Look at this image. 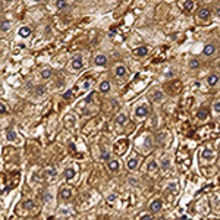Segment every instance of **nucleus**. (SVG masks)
Masks as SVG:
<instances>
[{
	"label": "nucleus",
	"instance_id": "1",
	"mask_svg": "<svg viewBox=\"0 0 220 220\" xmlns=\"http://www.w3.org/2000/svg\"><path fill=\"white\" fill-rule=\"evenodd\" d=\"M82 68H84L82 56H81V54H78V56H75V57L71 60V63H69V69H71L72 72H79Z\"/></svg>",
	"mask_w": 220,
	"mask_h": 220
},
{
	"label": "nucleus",
	"instance_id": "2",
	"mask_svg": "<svg viewBox=\"0 0 220 220\" xmlns=\"http://www.w3.org/2000/svg\"><path fill=\"white\" fill-rule=\"evenodd\" d=\"M162 207H163V201L159 200V198H156V200H153L151 204H150V211L153 214H156V213H159L162 210Z\"/></svg>",
	"mask_w": 220,
	"mask_h": 220
},
{
	"label": "nucleus",
	"instance_id": "3",
	"mask_svg": "<svg viewBox=\"0 0 220 220\" xmlns=\"http://www.w3.org/2000/svg\"><path fill=\"white\" fill-rule=\"evenodd\" d=\"M107 62H109V59H107V56L103 54V53H98V54H96V57H94V65H96V66H101V68H104V66L107 65Z\"/></svg>",
	"mask_w": 220,
	"mask_h": 220
},
{
	"label": "nucleus",
	"instance_id": "4",
	"mask_svg": "<svg viewBox=\"0 0 220 220\" xmlns=\"http://www.w3.org/2000/svg\"><path fill=\"white\" fill-rule=\"evenodd\" d=\"M148 113H150V109H148L147 106H138V107L135 109V116L140 118V119L148 116Z\"/></svg>",
	"mask_w": 220,
	"mask_h": 220
},
{
	"label": "nucleus",
	"instance_id": "5",
	"mask_svg": "<svg viewBox=\"0 0 220 220\" xmlns=\"http://www.w3.org/2000/svg\"><path fill=\"white\" fill-rule=\"evenodd\" d=\"M211 16V10L210 8H201L200 10H198V19H201V21H207L210 19Z\"/></svg>",
	"mask_w": 220,
	"mask_h": 220
},
{
	"label": "nucleus",
	"instance_id": "6",
	"mask_svg": "<svg viewBox=\"0 0 220 220\" xmlns=\"http://www.w3.org/2000/svg\"><path fill=\"white\" fill-rule=\"evenodd\" d=\"M201 157H203V160L210 162V160H213V159H214V151H213V150H210V148H204V150L201 151Z\"/></svg>",
	"mask_w": 220,
	"mask_h": 220
},
{
	"label": "nucleus",
	"instance_id": "7",
	"mask_svg": "<svg viewBox=\"0 0 220 220\" xmlns=\"http://www.w3.org/2000/svg\"><path fill=\"white\" fill-rule=\"evenodd\" d=\"M72 189L71 188H62L60 189V192H59V195H60V198L62 200H71V197H72Z\"/></svg>",
	"mask_w": 220,
	"mask_h": 220
},
{
	"label": "nucleus",
	"instance_id": "8",
	"mask_svg": "<svg viewBox=\"0 0 220 220\" xmlns=\"http://www.w3.org/2000/svg\"><path fill=\"white\" fill-rule=\"evenodd\" d=\"M138 164H140V159L135 156V157H131L129 160H128V163H126V166H128V169L129 170H135L137 167H138Z\"/></svg>",
	"mask_w": 220,
	"mask_h": 220
},
{
	"label": "nucleus",
	"instance_id": "9",
	"mask_svg": "<svg viewBox=\"0 0 220 220\" xmlns=\"http://www.w3.org/2000/svg\"><path fill=\"white\" fill-rule=\"evenodd\" d=\"M65 179L66 181H72L75 176H76V170L74 169V167H68V169H65Z\"/></svg>",
	"mask_w": 220,
	"mask_h": 220
},
{
	"label": "nucleus",
	"instance_id": "10",
	"mask_svg": "<svg viewBox=\"0 0 220 220\" xmlns=\"http://www.w3.org/2000/svg\"><path fill=\"white\" fill-rule=\"evenodd\" d=\"M214 52H216V46H214V44H211V43H210V44H206V47H204V50H203L204 56H207V57L213 56Z\"/></svg>",
	"mask_w": 220,
	"mask_h": 220
},
{
	"label": "nucleus",
	"instance_id": "11",
	"mask_svg": "<svg viewBox=\"0 0 220 220\" xmlns=\"http://www.w3.org/2000/svg\"><path fill=\"white\" fill-rule=\"evenodd\" d=\"M10 21L9 19H2V22H0V31H2V34H6L9 30H10Z\"/></svg>",
	"mask_w": 220,
	"mask_h": 220
},
{
	"label": "nucleus",
	"instance_id": "12",
	"mask_svg": "<svg viewBox=\"0 0 220 220\" xmlns=\"http://www.w3.org/2000/svg\"><path fill=\"white\" fill-rule=\"evenodd\" d=\"M31 32H32V30H31L30 27H21L19 31H18L19 37H22V38H28V37L31 35Z\"/></svg>",
	"mask_w": 220,
	"mask_h": 220
},
{
	"label": "nucleus",
	"instance_id": "13",
	"mask_svg": "<svg viewBox=\"0 0 220 220\" xmlns=\"http://www.w3.org/2000/svg\"><path fill=\"white\" fill-rule=\"evenodd\" d=\"M115 75L118 78H123L126 75V68H125V65H118L116 68H115Z\"/></svg>",
	"mask_w": 220,
	"mask_h": 220
},
{
	"label": "nucleus",
	"instance_id": "14",
	"mask_svg": "<svg viewBox=\"0 0 220 220\" xmlns=\"http://www.w3.org/2000/svg\"><path fill=\"white\" fill-rule=\"evenodd\" d=\"M147 53H148V47H145V46H141L134 50V56H137V57H144V56H147Z\"/></svg>",
	"mask_w": 220,
	"mask_h": 220
},
{
	"label": "nucleus",
	"instance_id": "15",
	"mask_svg": "<svg viewBox=\"0 0 220 220\" xmlns=\"http://www.w3.org/2000/svg\"><path fill=\"white\" fill-rule=\"evenodd\" d=\"M107 167H109L110 172H118L120 166H119V162H118V160H113V159H112V160H107Z\"/></svg>",
	"mask_w": 220,
	"mask_h": 220
},
{
	"label": "nucleus",
	"instance_id": "16",
	"mask_svg": "<svg viewBox=\"0 0 220 220\" xmlns=\"http://www.w3.org/2000/svg\"><path fill=\"white\" fill-rule=\"evenodd\" d=\"M182 8L186 10V12H192L194 8H195V3H194V0H184V5Z\"/></svg>",
	"mask_w": 220,
	"mask_h": 220
},
{
	"label": "nucleus",
	"instance_id": "17",
	"mask_svg": "<svg viewBox=\"0 0 220 220\" xmlns=\"http://www.w3.org/2000/svg\"><path fill=\"white\" fill-rule=\"evenodd\" d=\"M197 118L200 119V120H206L208 118V110L207 109H200L197 112Z\"/></svg>",
	"mask_w": 220,
	"mask_h": 220
},
{
	"label": "nucleus",
	"instance_id": "18",
	"mask_svg": "<svg viewBox=\"0 0 220 220\" xmlns=\"http://www.w3.org/2000/svg\"><path fill=\"white\" fill-rule=\"evenodd\" d=\"M159 169V163L156 160H150L147 163V172H156Z\"/></svg>",
	"mask_w": 220,
	"mask_h": 220
},
{
	"label": "nucleus",
	"instance_id": "19",
	"mask_svg": "<svg viewBox=\"0 0 220 220\" xmlns=\"http://www.w3.org/2000/svg\"><path fill=\"white\" fill-rule=\"evenodd\" d=\"M217 82H219V76H217L216 74H211V75H208V78H207V84H208L210 87H214V85H217Z\"/></svg>",
	"mask_w": 220,
	"mask_h": 220
},
{
	"label": "nucleus",
	"instance_id": "20",
	"mask_svg": "<svg viewBox=\"0 0 220 220\" xmlns=\"http://www.w3.org/2000/svg\"><path fill=\"white\" fill-rule=\"evenodd\" d=\"M44 173H46V176H47L49 179L56 178V176H57V170H56L54 167H47L46 170H44Z\"/></svg>",
	"mask_w": 220,
	"mask_h": 220
},
{
	"label": "nucleus",
	"instance_id": "21",
	"mask_svg": "<svg viewBox=\"0 0 220 220\" xmlns=\"http://www.w3.org/2000/svg\"><path fill=\"white\" fill-rule=\"evenodd\" d=\"M100 91H101L103 94H107V93L110 91V82H109V81L100 82Z\"/></svg>",
	"mask_w": 220,
	"mask_h": 220
},
{
	"label": "nucleus",
	"instance_id": "22",
	"mask_svg": "<svg viewBox=\"0 0 220 220\" xmlns=\"http://www.w3.org/2000/svg\"><path fill=\"white\" fill-rule=\"evenodd\" d=\"M16 138H18V134L13 129H8L6 131V140L8 141H16Z\"/></svg>",
	"mask_w": 220,
	"mask_h": 220
},
{
	"label": "nucleus",
	"instance_id": "23",
	"mask_svg": "<svg viewBox=\"0 0 220 220\" xmlns=\"http://www.w3.org/2000/svg\"><path fill=\"white\" fill-rule=\"evenodd\" d=\"M126 120H128V116H126L125 113H119L118 118H116V123H118V125H125Z\"/></svg>",
	"mask_w": 220,
	"mask_h": 220
},
{
	"label": "nucleus",
	"instance_id": "24",
	"mask_svg": "<svg viewBox=\"0 0 220 220\" xmlns=\"http://www.w3.org/2000/svg\"><path fill=\"white\" fill-rule=\"evenodd\" d=\"M40 76H41V79L47 81V79H50V78H52V71H50V69H43V71H41V74H40Z\"/></svg>",
	"mask_w": 220,
	"mask_h": 220
},
{
	"label": "nucleus",
	"instance_id": "25",
	"mask_svg": "<svg viewBox=\"0 0 220 220\" xmlns=\"http://www.w3.org/2000/svg\"><path fill=\"white\" fill-rule=\"evenodd\" d=\"M163 97H164V94L159 90H156L153 93V101H160V100H163Z\"/></svg>",
	"mask_w": 220,
	"mask_h": 220
},
{
	"label": "nucleus",
	"instance_id": "26",
	"mask_svg": "<svg viewBox=\"0 0 220 220\" xmlns=\"http://www.w3.org/2000/svg\"><path fill=\"white\" fill-rule=\"evenodd\" d=\"M22 207H24L25 210H31V208H34V201L32 200H25L24 203H22Z\"/></svg>",
	"mask_w": 220,
	"mask_h": 220
},
{
	"label": "nucleus",
	"instance_id": "27",
	"mask_svg": "<svg viewBox=\"0 0 220 220\" xmlns=\"http://www.w3.org/2000/svg\"><path fill=\"white\" fill-rule=\"evenodd\" d=\"M91 85H93V79H91V78L85 79V81H84V84H82V90H90Z\"/></svg>",
	"mask_w": 220,
	"mask_h": 220
},
{
	"label": "nucleus",
	"instance_id": "28",
	"mask_svg": "<svg viewBox=\"0 0 220 220\" xmlns=\"http://www.w3.org/2000/svg\"><path fill=\"white\" fill-rule=\"evenodd\" d=\"M66 6H68V3H66L65 0H57V2H56V8H57V10H63Z\"/></svg>",
	"mask_w": 220,
	"mask_h": 220
},
{
	"label": "nucleus",
	"instance_id": "29",
	"mask_svg": "<svg viewBox=\"0 0 220 220\" xmlns=\"http://www.w3.org/2000/svg\"><path fill=\"white\" fill-rule=\"evenodd\" d=\"M100 159H101V160H110V154H109V151H106V150L103 148L101 153H100Z\"/></svg>",
	"mask_w": 220,
	"mask_h": 220
},
{
	"label": "nucleus",
	"instance_id": "30",
	"mask_svg": "<svg viewBox=\"0 0 220 220\" xmlns=\"http://www.w3.org/2000/svg\"><path fill=\"white\" fill-rule=\"evenodd\" d=\"M189 68H191V69H197V68H200V62H198L197 59L189 60Z\"/></svg>",
	"mask_w": 220,
	"mask_h": 220
},
{
	"label": "nucleus",
	"instance_id": "31",
	"mask_svg": "<svg viewBox=\"0 0 220 220\" xmlns=\"http://www.w3.org/2000/svg\"><path fill=\"white\" fill-rule=\"evenodd\" d=\"M35 94L37 96H44L46 94V87H37L35 88Z\"/></svg>",
	"mask_w": 220,
	"mask_h": 220
},
{
	"label": "nucleus",
	"instance_id": "32",
	"mask_svg": "<svg viewBox=\"0 0 220 220\" xmlns=\"http://www.w3.org/2000/svg\"><path fill=\"white\" fill-rule=\"evenodd\" d=\"M72 93H74V90H68L66 93L62 94V98H63V100H69V98L72 97Z\"/></svg>",
	"mask_w": 220,
	"mask_h": 220
},
{
	"label": "nucleus",
	"instance_id": "33",
	"mask_svg": "<svg viewBox=\"0 0 220 220\" xmlns=\"http://www.w3.org/2000/svg\"><path fill=\"white\" fill-rule=\"evenodd\" d=\"M116 198H118V195L116 194H110L109 197H107V203L110 204V203H115L116 201Z\"/></svg>",
	"mask_w": 220,
	"mask_h": 220
},
{
	"label": "nucleus",
	"instance_id": "34",
	"mask_svg": "<svg viewBox=\"0 0 220 220\" xmlns=\"http://www.w3.org/2000/svg\"><path fill=\"white\" fill-rule=\"evenodd\" d=\"M150 213H151V211H150ZM150 213H144V214H141L138 219H141V220H150V219H151V214H150Z\"/></svg>",
	"mask_w": 220,
	"mask_h": 220
},
{
	"label": "nucleus",
	"instance_id": "35",
	"mask_svg": "<svg viewBox=\"0 0 220 220\" xmlns=\"http://www.w3.org/2000/svg\"><path fill=\"white\" fill-rule=\"evenodd\" d=\"M213 109H214V112H216V113H220V101H214Z\"/></svg>",
	"mask_w": 220,
	"mask_h": 220
},
{
	"label": "nucleus",
	"instance_id": "36",
	"mask_svg": "<svg viewBox=\"0 0 220 220\" xmlns=\"http://www.w3.org/2000/svg\"><path fill=\"white\" fill-rule=\"evenodd\" d=\"M0 113H2V115H6V113H8V109H6L5 103H0Z\"/></svg>",
	"mask_w": 220,
	"mask_h": 220
},
{
	"label": "nucleus",
	"instance_id": "37",
	"mask_svg": "<svg viewBox=\"0 0 220 220\" xmlns=\"http://www.w3.org/2000/svg\"><path fill=\"white\" fill-rule=\"evenodd\" d=\"M164 134H160V135H157V142H160V144H163L164 142Z\"/></svg>",
	"mask_w": 220,
	"mask_h": 220
},
{
	"label": "nucleus",
	"instance_id": "38",
	"mask_svg": "<svg viewBox=\"0 0 220 220\" xmlns=\"http://www.w3.org/2000/svg\"><path fill=\"white\" fill-rule=\"evenodd\" d=\"M162 166H163V169H167V167H169V160H167V159H163V160H162Z\"/></svg>",
	"mask_w": 220,
	"mask_h": 220
},
{
	"label": "nucleus",
	"instance_id": "39",
	"mask_svg": "<svg viewBox=\"0 0 220 220\" xmlns=\"http://www.w3.org/2000/svg\"><path fill=\"white\" fill-rule=\"evenodd\" d=\"M91 100H93V93H91L90 96H88V97L85 98V101H87V103H91Z\"/></svg>",
	"mask_w": 220,
	"mask_h": 220
},
{
	"label": "nucleus",
	"instance_id": "40",
	"mask_svg": "<svg viewBox=\"0 0 220 220\" xmlns=\"http://www.w3.org/2000/svg\"><path fill=\"white\" fill-rule=\"evenodd\" d=\"M216 16H217V18H220V6H219V8H216Z\"/></svg>",
	"mask_w": 220,
	"mask_h": 220
},
{
	"label": "nucleus",
	"instance_id": "41",
	"mask_svg": "<svg viewBox=\"0 0 220 220\" xmlns=\"http://www.w3.org/2000/svg\"><path fill=\"white\" fill-rule=\"evenodd\" d=\"M69 147H71V150H72V151H75V144H74V142H71V144H69Z\"/></svg>",
	"mask_w": 220,
	"mask_h": 220
},
{
	"label": "nucleus",
	"instance_id": "42",
	"mask_svg": "<svg viewBox=\"0 0 220 220\" xmlns=\"http://www.w3.org/2000/svg\"><path fill=\"white\" fill-rule=\"evenodd\" d=\"M129 182H131V185H135V184H137V181H134V179H129Z\"/></svg>",
	"mask_w": 220,
	"mask_h": 220
},
{
	"label": "nucleus",
	"instance_id": "43",
	"mask_svg": "<svg viewBox=\"0 0 220 220\" xmlns=\"http://www.w3.org/2000/svg\"><path fill=\"white\" fill-rule=\"evenodd\" d=\"M3 2H6V3H12V2H15V0H3Z\"/></svg>",
	"mask_w": 220,
	"mask_h": 220
},
{
	"label": "nucleus",
	"instance_id": "44",
	"mask_svg": "<svg viewBox=\"0 0 220 220\" xmlns=\"http://www.w3.org/2000/svg\"><path fill=\"white\" fill-rule=\"evenodd\" d=\"M217 69H219V71H220V62H219V63H217Z\"/></svg>",
	"mask_w": 220,
	"mask_h": 220
},
{
	"label": "nucleus",
	"instance_id": "45",
	"mask_svg": "<svg viewBox=\"0 0 220 220\" xmlns=\"http://www.w3.org/2000/svg\"><path fill=\"white\" fill-rule=\"evenodd\" d=\"M34 2H43V0H34Z\"/></svg>",
	"mask_w": 220,
	"mask_h": 220
}]
</instances>
